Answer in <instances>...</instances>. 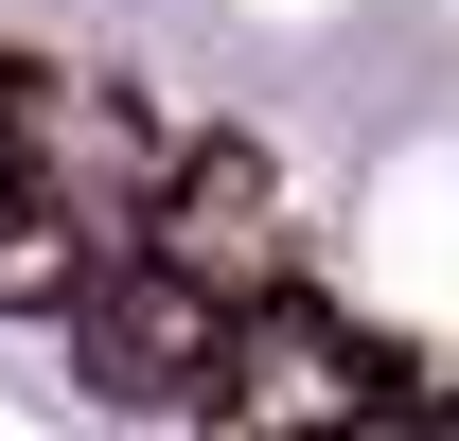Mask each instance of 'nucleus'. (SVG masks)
I'll list each match as a JSON object with an SVG mask.
<instances>
[{"label": "nucleus", "instance_id": "nucleus-1", "mask_svg": "<svg viewBox=\"0 0 459 441\" xmlns=\"http://www.w3.org/2000/svg\"><path fill=\"white\" fill-rule=\"evenodd\" d=\"M54 318H71V353H89L124 406H212V388H230V300H212L195 265H160L142 229H124L107 265L71 282Z\"/></svg>", "mask_w": 459, "mask_h": 441}, {"label": "nucleus", "instance_id": "nucleus-2", "mask_svg": "<svg viewBox=\"0 0 459 441\" xmlns=\"http://www.w3.org/2000/svg\"><path fill=\"white\" fill-rule=\"evenodd\" d=\"M142 247H160V265H195L212 300H265V282H283V212H265V177L230 160V142H177V160H160Z\"/></svg>", "mask_w": 459, "mask_h": 441}]
</instances>
